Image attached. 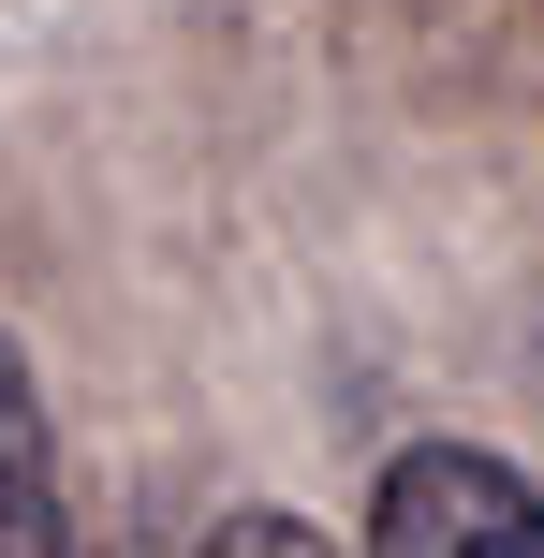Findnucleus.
Listing matches in <instances>:
<instances>
[{
  "mask_svg": "<svg viewBox=\"0 0 544 558\" xmlns=\"http://www.w3.org/2000/svg\"><path fill=\"white\" fill-rule=\"evenodd\" d=\"M339 558H544V485L500 441H471V426H427V441L383 456L368 530Z\"/></svg>",
  "mask_w": 544,
  "mask_h": 558,
  "instance_id": "f257e3e1",
  "label": "nucleus"
},
{
  "mask_svg": "<svg viewBox=\"0 0 544 558\" xmlns=\"http://www.w3.org/2000/svg\"><path fill=\"white\" fill-rule=\"evenodd\" d=\"M0 558H74V485H59V412L29 338L0 324Z\"/></svg>",
  "mask_w": 544,
  "mask_h": 558,
  "instance_id": "f03ea898",
  "label": "nucleus"
},
{
  "mask_svg": "<svg viewBox=\"0 0 544 558\" xmlns=\"http://www.w3.org/2000/svg\"><path fill=\"white\" fill-rule=\"evenodd\" d=\"M192 558H339V530H310L294 500H235V514H206Z\"/></svg>",
  "mask_w": 544,
  "mask_h": 558,
  "instance_id": "7ed1b4c3",
  "label": "nucleus"
}]
</instances>
